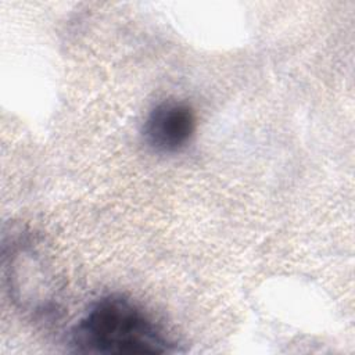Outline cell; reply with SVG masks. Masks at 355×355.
Here are the masks:
<instances>
[{
    "instance_id": "7a4b0ae2",
    "label": "cell",
    "mask_w": 355,
    "mask_h": 355,
    "mask_svg": "<svg viewBox=\"0 0 355 355\" xmlns=\"http://www.w3.org/2000/svg\"><path fill=\"white\" fill-rule=\"evenodd\" d=\"M196 130V115L191 107L178 101H162L144 119L143 139L161 154H173L184 148Z\"/></svg>"
},
{
    "instance_id": "6da1fadb",
    "label": "cell",
    "mask_w": 355,
    "mask_h": 355,
    "mask_svg": "<svg viewBox=\"0 0 355 355\" xmlns=\"http://www.w3.org/2000/svg\"><path fill=\"white\" fill-rule=\"evenodd\" d=\"M69 345L73 352L169 354L176 344L132 300L110 294L97 300L72 327Z\"/></svg>"
}]
</instances>
